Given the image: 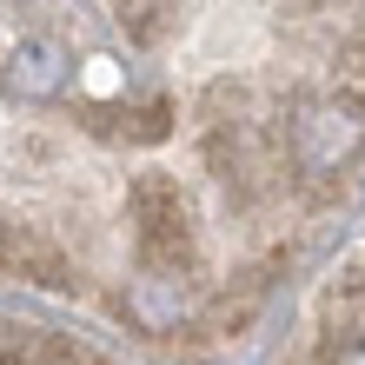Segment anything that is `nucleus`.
<instances>
[{"label":"nucleus","instance_id":"5","mask_svg":"<svg viewBox=\"0 0 365 365\" xmlns=\"http://www.w3.org/2000/svg\"><path fill=\"white\" fill-rule=\"evenodd\" d=\"M126 319H133L140 332H153V339H166V332H180L186 319H192V292H186V279L180 272H153L146 266L133 286H126Z\"/></svg>","mask_w":365,"mask_h":365},{"label":"nucleus","instance_id":"7","mask_svg":"<svg viewBox=\"0 0 365 365\" xmlns=\"http://www.w3.org/2000/svg\"><path fill=\"white\" fill-rule=\"evenodd\" d=\"M106 7H113V20L126 27L133 47H160L166 27H173V0H106Z\"/></svg>","mask_w":365,"mask_h":365},{"label":"nucleus","instance_id":"3","mask_svg":"<svg viewBox=\"0 0 365 365\" xmlns=\"http://www.w3.org/2000/svg\"><path fill=\"white\" fill-rule=\"evenodd\" d=\"M0 272L7 279H27V286H47V292H67L73 286V259H67V246L53 240L47 226H0Z\"/></svg>","mask_w":365,"mask_h":365},{"label":"nucleus","instance_id":"6","mask_svg":"<svg viewBox=\"0 0 365 365\" xmlns=\"http://www.w3.org/2000/svg\"><path fill=\"white\" fill-rule=\"evenodd\" d=\"M87 126H100V133L113 140H133V146H153L173 133V106L166 100H140V106H106V113H93Z\"/></svg>","mask_w":365,"mask_h":365},{"label":"nucleus","instance_id":"1","mask_svg":"<svg viewBox=\"0 0 365 365\" xmlns=\"http://www.w3.org/2000/svg\"><path fill=\"white\" fill-rule=\"evenodd\" d=\"M286 153L306 180H339L365 153V106L352 93H319L299 100V113L286 126Z\"/></svg>","mask_w":365,"mask_h":365},{"label":"nucleus","instance_id":"2","mask_svg":"<svg viewBox=\"0 0 365 365\" xmlns=\"http://www.w3.org/2000/svg\"><path fill=\"white\" fill-rule=\"evenodd\" d=\"M126 206H133V226H140V259L153 272H180L192 259V212L180 200V180L140 173L133 192H126Z\"/></svg>","mask_w":365,"mask_h":365},{"label":"nucleus","instance_id":"9","mask_svg":"<svg viewBox=\"0 0 365 365\" xmlns=\"http://www.w3.org/2000/svg\"><path fill=\"white\" fill-rule=\"evenodd\" d=\"M332 365H365V332L339 339V346H332Z\"/></svg>","mask_w":365,"mask_h":365},{"label":"nucleus","instance_id":"8","mask_svg":"<svg viewBox=\"0 0 365 365\" xmlns=\"http://www.w3.org/2000/svg\"><path fill=\"white\" fill-rule=\"evenodd\" d=\"M27 359H34V332L0 319V365H27Z\"/></svg>","mask_w":365,"mask_h":365},{"label":"nucleus","instance_id":"4","mask_svg":"<svg viewBox=\"0 0 365 365\" xmlns=\"http://www.w3.org/2000/svg\"><path fill=\"white\" fill-rule=\"evenodd\" d=\"M0 80H7V93H14V100L47 106V100H60V93H67V80H73V53L60 47V40L34 34V40H20V47L7 53Z\"/></svg>","mask_w":365,"mask_h":365}]
</instances>
